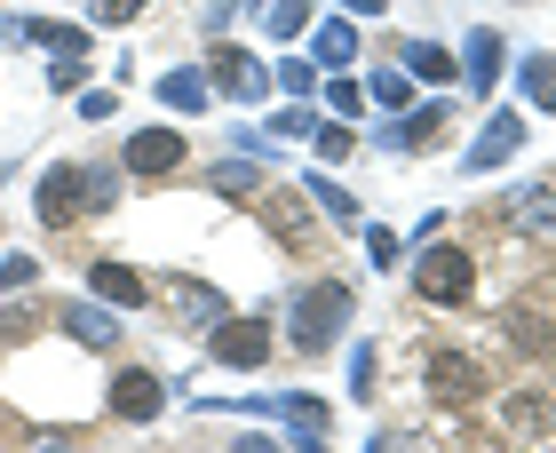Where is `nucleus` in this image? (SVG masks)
Instances as JSON below:
<instances>
[{
    "label": "nucleus",
    "instance_id": "nucleus-1",
    "mask_svg": "<svg viewBox=\"0 0 556 453\" xmlns=\"http://www.w3.org/2000/svg\"><path fill=\"white\" fill-rule=\"evenodd\" d=\"M469 287H477V263L462 247H429L421 255V294L429 302H469Z\"/></svg>",
    "mask_w": 556,
    "mask_h": 453
},
{
    "label": "nucleus",
    "instance_id": "nucleus-2",
    "mask_svg": "<svg viewBox=\"0 0 556 453\" xmlns=\"http://www.w3.org/2000/svg\"><path fill=\"white\" fill-rule=\"evenodd\" d=\"M88 199H104V191H88V175H80V167H56V175L40 184V223H72V215L88 207Z\"/></svg>",
    "mask_w": 556,
    "mask_h": 453
},
{
    "label": "nucleus",
    "instance_id": "nucleus-3",
    "mask_svg": "<svg viewBox=\"0 0 556 453\" xmlns=\"http://www.w3.org/2000/svg\"><path fill=\"white\" fill-rule=\"evenodd\" d=\"M215 358H223V366H263V358H270V326H263V318H231V326L215 335Z\"/></svg>",
    "mask_w": 556,
    "mask_h": 453
},
{
    "label": "nucleus",
    "instance_id": "nucleus-4",
    "mask_svg": "<svg viewBox=\"0 0 556 453\" xmlns=\"http://www.w3.org/2000/svg\"><path fill=\"white\" fill-rule=\"evenodd\" d=\"M128 167H136V175H167V167H184V136H175V128H143V136L128 143Z\"/></svg>",
    "mask_w": 556,
    "mask_h": 453
},
{
    "label": "nucleus",
    "instance_id": "nucleus-5",
    "mask_svg": "<svg viewBox=\"0 0 556 453\" xmlns=\"http://www.w3.org/2000/svg\"><path fill=\"white\" fill-rule=\"evenodd\" d=\"M112 414L119 421H151L160 414V382H151V374H119L112 382Z\"/></svg>",
    "mask_w": 556,
    "mask_h": 453
},
{
    "label": "nucleus",
    "instance_id": "nucleus-6",
    "mask_svg": "<svg viewBox=\"0 0 556 453\" xmlns=\"http://www.w3.org/2000/svg\"><path fill=\"white\" fill-rule=\"evenodd\" d=\"M334 311H342V287H318V294H311V326H302V342H326V335H334Z\"/></svg>",
    "mask_w": 556,
    "mask_h": 453
},
{
    "label": "nucleus",
    "instance_id": "nucleus-7",
    "mask_svg": "<svg viewBox=\"0 0 556 453\" xmlns=\"http://www.w3.org/2000/svg\"><path fill=\"white\" fill-rule=\"evenodd\" d=\"M96 294H112V302H143V279H136V270H119V263H96Z\"/></svg>",
    "mask_w": 556,
    "mask_h": 453
},
{
    "label": "nucleus",
    "instance_id": "nucleus-8",
    "mask_svg": "<svg viewBox=\"0 0 556 453\" xmlns=\"http://www.w3.org/2000/svg\"><path fill=\"white\" fill-rule=\"evenodd\" d=\"M406 64L421 72V80H445V72H453V56H445V48H429V40H414V48H406Z\"/></svg>",
    "mask_w": 556,
    "mask_h": 453
},
{
    "label": "nucleus",
    "instance_id": "nucleus-9",
    "mask_svg": "<svg viewBox=\"0 0 556 453\" xmlns=\"http://www.w3.org/2000/svg\"><path fill=\"white\" fill-rule=\"evenodd\" d=\"M469 382H477V366H469V358H438V390H453V398H462Z\"/></svg>",
    "mask_w": 556,
    "mask_h": 453
},
{
    "label": "nucleus",
    "instance_id": "nucleus-10",
    "mask_svg": "<svg viewBox=\"0 0 556 453\" xmlns=\"http://www.w3.org/2000/svg\"><path fill=\"white\" fill-rule=\"evenodd\" d=\"M533 104H556V64H533Z\"/></svg>",
    "mask_w": 556,
    "mask_h": 453
},
{
    "label": "nucleus",
    "instance_id": "nucleus-11",
    "mask_svg": "<svg viewBox=\"0 0 556 453\" xmlns=\"http://www.w3.org/2000/svg\"><path fill=\"white\" fill-rule=\"evenodd\" d=\"M96 16H112V24H128V16H143V0H96Z\"/></svg>",
    "mask_w": 556,
    "mask_h": 453
},
{
    "label": "nucleus",
    "instance_id": "nucleus-12",
    "mask_svg": "<svg viewBox=\"0 0 556 453\" xmlns=\"http://www.w3.org/2000/svg\"><path fill=\"white\" fill-rule=\"evenodd\" d=\"M350 9H366V16H374V9H382V0H350Z\"/></svg>",
    "mask_w": 556,
    "mask_h": 453
}]
</instances>
